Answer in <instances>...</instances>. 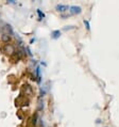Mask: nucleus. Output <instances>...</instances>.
Wrapping results in <instances>:
<instances>
[{"mask_svg": "<svg viewBox=\"0 0 119 127\" xmlns=\"http://www.w3.org/2000/svg\"><path fill=\"white\" fill-rule=\"evenodd\" d=\"M1 49H2V51H3L5 55H9V56H11V57H12L13 55L16 54L15 47L12 45V44H5V45H4Z\"/></svg>", "mask_w": 119, "mask_h": 127, "instance_id": "obj_1", "label": "nucleus"}, {"mask_svg": "<svg viewBox=\"0 0 119 127\" xmlns=\"http://www.w3.org/2000/svg\"><path fill=\"white\" fill-rule=\"evenodd\" d=\"M70 15H79L82 13V8L80 6H69Z\"/></svg>", "mask_w": 119, "mask_h": 127, "instance_id": "obj_2", "label": "nucleus"}, {"mask_svg": "<svg viewBox=\"0 0 119 127\" xmlns=\"http://www.w3.org/2000/svg\"><path fill=\"white\" fill-rule=\"evenodd\" d=\"M16 105L17 106H25V105H29V99L28 98H26L25 96H22V95H20L18 98H16Z\"/></svg>", "mask_w": 119, "mask_h": 127, "instance_id": "obj_3", "label": "nucleus"}, {"mask_svg": "<svg viewBox=\"0 0 119 127\" xmlns=\"http://www.w3.org/2000/svg\"><path fill=\"white\" fill-rule=\"evenodd\" d=\"M55 10L58 11V12L64 13V12H66V11L69 10V6H67V4H56Z\"/></svg>", "mask_w": 119, "mask_h": 127, "instance_id": "obj_4", "label": "nucleus"}, {"mask_svg": "<svg viewBox=\"0 0 119 127\" xmlns=\"http://www.w3.org/2000/svg\"><path fill=\"white\" fill-rule=\"evenodd\" d=\"M11 40V35L9 33H3L1 35V41L4 43H9V41Z\"/></svg>", "mask_w": 119, "mask_h": 127, "instance_id": "obj_5", "label": "nucleus"}, {"mask_svg": "<svg viewBox=\"0 0 119 127\" xmlns=\"http://www.w3.org/2000/svg\"><path fill=\"white\" fill-rule=\"evenodd\" d=\"M61 31L60 30H54V31H52V33H51V38L52 39H54V40H56V39H59L60 36H61Z\"/></svg>", "mask_w": 119, "mask_h": 127, "instance_id": "obj_6", "label": "nucleus"}, {"mask_svg": "<svg viewBox=\"0 0 119 127\" xmlns=\"http://www.w3.org/2000/svg\"><path fill=\"white\" fill-rule=\"evenodd\" d=\"M35 72H36V77H37V81L40 82V66H37V67H36Z\"/></svg>", "mask_w": 119, "mask_h": 127, "instance_id": "obj_7", "label": "nucleus"}, {"mask_svg": "<svg viewBox=\"0 0 119 127\" xmlns=\"http://www.w3.org/2000/svg\"><path fill=\"white\" fill-rule=\"evenodd\" d=\"M83 22H84V25H85L86 29H87L88 31H89V30H90V25H89V22H88L87 19H84V20H83Z\"/></svg>", "mask_w": 119, "mask_h": 127, "instance_id": "obj_8", "label": "nucleus"}, {"mask_svg": "<svg viewBox=\"0 0 119 127\" xmlns=\"http://www.w3.org/2000/svg\"><path fill=\"white\" fill-rule=\"evenodd\" d=\"M36 12H37V14H38V16H40V19H42V18H45V14L40 10V9H37V11H36Z\"/></svg>", "mask_w": 119, "mask_h": 127, "instance_id": "obj_9", "label": "nucleus"}, {"mask_svg": "<svg viewBox=\"0 0 119 127\" xmlns=\"http://www.w3.org/2000/svg\"><path fill=\"white\" fill-rule=\"evenodd\" d=\"M75 27L74 26H66L65 28H64V30H71V29H74Z\"/></svg>", "mask_w": 119, "mask_h": 127, "instance_id": "obj_10", "label": "nucleus"}]
</instances>
